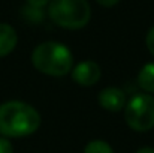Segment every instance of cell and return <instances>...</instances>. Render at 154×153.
<instances>
[{
	"label": "cell",
	"mask_w": 154,
	"mask_h": 153,
	"mask_svg": "<svg viewBox=\"0 0 154 153\" xmlns=\"http://www.w3.org/2000/svg\"><path fill=\"white\" fill-rule=\"evenodd\" d=\"M41 126V114L26 102L8 101L0 105V137L23 138L35 134Z\"/></svg>",
	"instance_id": "cell-1"
},
{
	"label": "cell",
	"mask_w": 154,
	"mask_h": 153,
	"mask_svg": "<svg viewBox=\"0 0 154 153\" xmlns=\"http://www.w3.org/2000/svg\"><path fill=\"white\" fill-rule=\"evenodd\" d=\"M33 66L50 77H64L72 71L73 56L64 44L60 42H42L32 53Z\"/></svg>",
	"instance_id": "cell-2"
},
{
	"label": "cell",
	"mask_w": 154,
	"mask_h": 153,
	"mask_svg": "<svg viewBox=\"0 0 154 153\" xmlns=\"http://www.w3.org/2000/svg\"><path fill=\"white\" fill-rule=\"evenodd\" d=\"M48 14L57 26L76 30L90 21L91 8L87 0H51Z\"/></svg>",
	"instance_id": "cell-3"
},
{
	"label": "cell",
	"mask_w": 154,
	"mask_h": 153,
	"mask_svg": "<svg viewBox=\"0 0 154 153\" xmlns=\"http://www.w3.org/2000/svg\"><path fill=\"white\" fill-rule=\"evenodd\" d=\"M124 119L130 129L147 132L154 128V96L138 93L132 96L124 107Z\"/></svg>",
	"instance_id": "cell-4"
},
{
	"label": "cell",
	"mask_w": 154,
	"mask_h": 153,
	"mask_svg": "<svg viewBox=\"0 0 154 153\" xmlns=\"http://www.w3.org/2000/svg\"><path fill=\"white\" fill-rule=\"evenodd\" d=\"M70 72H72V80L82 87L94 86L102 77L100 66L93 60H84L78 63Z\"/></svg>",
	"instance_id": "cell-5"
},
{
	"label": "cell",
	"mask_w": 154,
	"mask_h": 153,
	"mask_svg": "<svg viewBox=\"0 0 154 153\" xmlns=\"http://www.w3.org/2000/svg\"><path fill=\"white\" fill-rule=\"evenodd\" d=\"M99 105L103 110L117 113L126 107V93L118 87H106L99 93Z\"/></svg>",
	"instance_id": "cell-6"
},
{
	"label": "cell",
	"mask_w": 154,
	"mask_h": 153,
	"mask_svg": "<svg viewBox=\"0 0 154 153\" xmlns=\"http://www.w3.org/2000/svg\"><path fill=\"white\" fill-rule=\"evenodd\" d=\"M18 36L11 24L0 23V57H6L15 50Z\"/></svg>",
	"instance_id": "cell-7"
},
{
	"label": "cell",
	"mask_w": 154,
	"mask_h": 153,
	"mask_svg": "<svg viewBox=\"0 0 154 153\" xmlns=\"http://www.w3.org/2000/svg\"><path fill=\"white\" fill-rule=\"evenodd\" d=\"M138 84L145 93H154V62H150L142 66L138 75Z\"/></svg>",
	"instance_id": "cell-8"
},
{
	"label": "cell",
	"mask_w": 154,
	"mask_h": 153,
	"mask_svg": "<svg viewBox=\"0 0 154 153\" xmlns=\"http://www.w3.org/2000/svg\"><path fill=\"white\" fill-rule=\"evenodd\" d=\"M84 153H114V150L103 140H91L85 144Z\"/></svg>",
	"instance_id": "cell-9"
},
{
	"label": "cell",
	"mask_w": 154,
	"mask_h": 153,
	"mask_svg": "<svg viewBox=\"0 0 154 153\" xmlns=\"http://www.w3.org/2000/svg\"><path fill=\"white\" fill-rule=\"evenodd\" d=\"M0 153H14V147L8 138L0 137Z\"/></svg>",
	"instance_id": "cell-10"
},
{
	"label": "cell",
	"mask_w": 154,
	"mask_h": 153,
	"mask_svg": "<svg viewBox=\"0 0 154 153\" xmlns=\"http://www.w3.org/2000/svg\"><path fill=\"white\" fill-rule=\"evenodd\" d=\"M145 42H147V48H148V51H150V53L154 56V26L150 29V30H148Z\"/></svg>",
	"instance_id": "cell-11"
},
{
	"label": "cell",
	"mask_w": 154,
	"mask_h": 153,
	"mask_svg": "<svg viewBox=\"0 0 154 153\" xmlns=\"http://www.w3.org/2000/svg\"><path fill=\"white\" fill-rule=\"evenodd\" d=\"M30 6H35V8H42L44 5L48 3V0H27Z\"/></svg>",
	"instance_id": "cell-12"
},
{
	"label": "cell",
	"mask_w": 154,
	"mask_h": 153,
	"mask_svg": "<svg viewBox=\"0 0 154 153\" xmlns=\"http://www.w3.org/2000/svg\"><path fill=\"white\" fill-rule=\"evenodd\" d=\"M100 5H103V6H114L118 0H97Z\"/></svg>",
	"instance_id": "cell-13"
},
{
	"label": "cell",
	"mask_w": 154,
	"mask_h": 153,
	"mask_svg": "<svg viewBox=\"0 0 154 153\" xmlns=\"http://www.w3.org/2000/svg\"><path fill=\"white\" fill-rule=\"evenodd\" d=\"M135 153H154V149L153 147H142V149L136 150Z\"/></svg>",
	"instance_id": "cell-14"
}]
</instances>
